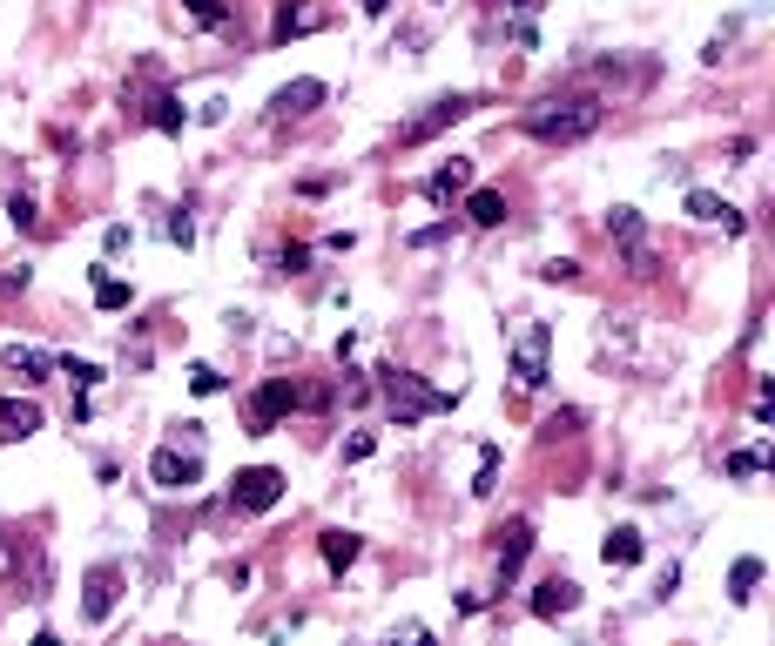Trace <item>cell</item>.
<instances>
[{
  "label": "cell",
  "mask_w": 775,
  "mask_h": 646,
  "mask_svg": "<svg viewBox=\"0 0 775 646\" xmlns=\"http://www.w3.org/2000/svg\"><path fill=\"white\" fill-rule=\"evenodd\" d=\"M600 121H607V101H600V95H539V101L520 115V129H526L533 142H547V148H573V142L600 135Z\"/></svg>",
  "instance_id": "1"
},
{
  "label": "cell",
  "mask_w": 775,
  "mask_h": 646,
  "mask_svg": "<svg viewBox=\"0 0 775 646\" xmlns=\"http://www.w3.org/2000/svg\"><path fill=\"white\" fill-rule=\"evenodd\" d=\"M378 391H384V404H392L398 431L418 424V418H432V411H452V404H458V391H432L418 371H398V363H384V371H378Z\"/></svg>",
  "instance_id": "2"
},
{
  "label": "cell",
  "mask_w": 775,
  "mask_h": 646,
  "mask_svg": "<svg viewBox=\"0 0 775 646\" xmlns=\"http://www.w3.org/2000/svg\"><path fill=\"white\" fill-rule=\"evenodd\" d=\"M547 350H553V331H547L539 316H526L520 337H513V384H520V391H539V384H547Z\"/></svg>",
  "instance_id": "3"
},
{
  "label": "cell",
  "mask_w": 775,
  "mask_h": 646,
  "mask_svg": "<svg viewBox=\"0 0 775 646\" xmlns=\"http://www.w3.org/2000/svg\"><path fill=\"white\" fill-rule=\"evenodd\" d=\"M473 108H479V95H439V101L425 108V115H412L405 129H398V148H418V142H432V135H445L452 121H465V115H473Z\"/></svg>",
  "instance_id": "4"
},
{
  "label": "cell",
  "mask_w": 775,
  "mask_h": 646,
  "mask_svg": "<svg viewBox=\"0 0 775 646\" xmlns=\"http://www.w3.org/2000/svg\"><path fill=\"white\" fill-rule=\"evenodd\" d=\"M297 378H270L257 397H250V411H243V424H250V438H270V431H277L290 411H297Z\"/></svg>",
  "instance_id": "5"
},
{
  "label": "cell",
  "mask_w": 775,
  "mask_h": 646,
  "mask_svg": "<svg viewBox=\"0 0 775 646\" xmlns=\"http://www.w3.org/2000/svg\"><path fill=\"white\" fill-rule=\"evenodd\" d=\"M277 499H284V471L277 465H243L237 484H229V505L237 512H270Z\"/></svg>",
  "instance_id": "6"
},
{
  "label": "cell",
  "mask_w": 775,
  "mask_h": 646,
  "mask_svg": "<svg viewBox=\"0 0 775 646\" xmlns=\"http://www.w3.org/2000/svg\"><path fill=\"white\" fill-rule=\"evenodd\" d=\"M607 236L628 250L634 276H661V263H654V250H647V223H641V210H607Z\"/></svg>",
  "instance_id": "7"
},
{
  "label": "cell",
  "mask_w": 775,
  "mask_h": 646,
  "mask_svg": "<svg viewBox=\"0 0 775 646\" xmlns=\"http://www.w3.org/2000/svg\"><path fill=\"white\" fill-rule=\"evenodd\" d=\"M533 552V518H506V525H492V565H499V586H513V573L526 565Z\"/></svg>",
  "instance_id": "8"
},
{
  "label": "cell",
  "mask_w": 775,
  "mask_h": 646,
  "mask_svg": "<svg viewBox=\"0 0 775 646\" xmlns=\"http://www.w3.org/2000/svg\"><path fill=\"white\" fill-rule=\"evenodd\" d=\"M324 101H331V88H324L318 74H303V81H284V88L270 95V121H303L310 108H324Z\"/></svg>",
  "instance_id": "9"
},
{
  "label": "cell",
  "mask_w": 775,
  "mask_h": 646,
  "mask_svg": "<svg viewBox=\"0 0 775 646\" xmlns=\"http://www.w3.org/2000/svg\"><path fill=\"white\" fill-rule=\"evenodd\" d=\"M48 371H55V357L34 350V344H8V350H0V384H14V391H34Z\"/></svg>",
  "instance_id": "10"
},
{
  "label": "cell",
  "mask_w": 775,
  "mask_h": 646,
  "mask_svg": "<svg viewBox=\"0 0 775 646\" xmlns=\"http://www.w3.org/2000/svg\"><path fill=\"white\" fill-rule=\"evenodd\" d=\"M148 478L163 484V492H189V484L203 478V458H196V452H176V444H163V452L148 458Z\"/></svg>",
  "instance_id": "11"
},
{
  "label": "cell",
  "mask_w": 775,
  "mask_h": 646,
  "mask_svg": "<svg viewBox=\"0 0 775 646\" xmlns=\"http://www.w3.org/2000/svg\"><path fill=\"white\" fill-rule=\"evenodd\" d=\"M115 599H122V565H88V579H82V613L102 626L115 613Z\"/></svg>",
  "instance_id": "12"
},
{
  "label": "cell",
  "mask_w": 775,
  "mask_h": 646,
  "mask_svg": "<svg viewBox=\"0 0 775 646\" xmlns=\"http://www.w3.org/2000/svg\"><path fill=\"white\" fill-rule=\"evenodd\" d=\"M681 210H688L694 223H722L728 236H742V229H749V216H742V210H728L715 189H688V195H681Z\"/></svg>",
  "instance_id": "13"
},
{
  "label": "cell",
  "mask_w": 775,
  "mask_h": 646,
  "mask_svg": "<svg viewBox=\"0 0 775 646\" xmlns=\"http://www.w3.org/2000/svg\"><path fill=\"white\" fill-rule=\"evenodd\" d=\"M526 606H533V620H567V613H573V606H580V586L553 573V579H539V593H533Z\"/></svg>",
  "instance_id": "14"
},
{
  "label": "cell",
  "mask_w": 775,
  "mask_h": 646,
  "mask_svg": "<svg viewBox=\"0 0 775 646\" xmlns=\"http://www.w3.org/2000/svg\"><path fill=\"white\" fill-rule=\"evenodd\" d=\"M41 431V404L34 397H0V444H21Z\"/></svg>",
  "instance_id": "15"
},
{
  "label": "cell",
  "mask_w": 775,
  "mask_h": 646,
  "mask_svg": "<svg viewBox=\"0 0 775 646\" xmlns=\"http://www.w3.org/2000/svg\"><path fill=\"white\" fill-rule=\"evenodd\" d=\"M318 552H324V565H331V573H351V565H358V552H365V539H358V533H344V525H331V533L318 539Z\"/></svg>",
  "instance_id": "16"
},
{
  "label": "cell",
  "mask_w": 775,
  "mask_h": 646,
  "mask_svg": "<svg viewBox=\"0 0 775 646\" xmlns=\"http://www.w3.org/2000/svg\"><path fill=\"white\" fill-rule=\"evenodd\" d=\"M465 189H473V162H465V155H452L445 169H439L432 182H425V195H432V202H458Z\"/></svg>",
  "instance_id": "17"
},
{
  "label": "cell",
  "mask_w": 775,
  "mask_h": 646,
  "mask_svg": "<svg viewBox=\"0 0 775 646\" xmlns=\"http://www.w3.org/2000/svg\"><path fill=\"white\" fill-rule=\"evenodd\" d=\"M465 223H473V229H499V223H506V195H499V189H465Z\"/></svg>",
  "instance_id": "18"
},
{
  "label": "cell",
  "mask_w": 775,
  "mask_h": 646,
  "mask_svg": "<svg viewBox=\"0 0 775 646\" xmlns=\"http://www.w3.org/2000/svg\"><path fill=\"white\" fill-rule=\"evenodd\" d=\"M142 121H148V129H163V135H182V129H189V115H182V101H176L169 88H155V95H148Z\"/></svg>",
  "instance_id": "19"
},
{
  "label": "cell",
  "mask_w": 775,
  "mask_h": 646,
  "mask_svg": "<svg viewBox=\"0 0 775 646\" xmlns=\"http://www.w3.org/2000/svg\"><path fill=\"white\" fill-rule=\"evenodd\" d=\"M641 552H647V539H641V525H613V533L600 539V559H607V565H634Z\"/></svg>",
  "instance_id": "20"
},
{
  "label": "cell",
  "mask_w": 775,
  "mask_h": 646,
  "mask_svg": "<svg viewBox=\"0 0 775 646\" xmlns=\"http://www.w3.org/2000/svg\"><path fill=\"white\" fill-rule=\"evenodd\" d=\"M755 586H762V559H735V573H728V599H735V606H749Z\"/></svg>",
  "instance_id": "21"
},
{
  "label": "cell",
  "mask_w": 775,
  "mask_h": 646,
  "mask_svg": "<svg viewBox=\"0 0 775 646\" xmlns=\"http://www.w3.org/2000/svg\"><path fill=\"white\" fill-rule=\"evenodd\" d=\"M135 303V290L122 276H108V270H95V310H129Z\"/></svg>",
  "instance_id": "22"
},
{
  "label": "cell",
  "mask_w": 775,
  "mask_h": 646,
  "mask_svg": "<svg viewBox=\"0 0 775 646\" xmlns=\"http://www.w3.org/2000/svg\"><path fill=\"white\" fill-rule=\"evenodd\" d=\"M21 559H27V546H21V533H14V525H0V579H21Z\"/></svg>",
  "instance_id": "23"
},
{
  "label": "cell",
  "mask_w": 775,
  "mask_h": 646,
  "mask_svg": "<svg viewBox=\"0 0 775 646\" xmlns=\"http://www.w3.org/2000/svg\"><path fill=\"white\" fill-rule=\"evenodd\" d=\"M55 371H61L74 391H95V384H102V363H88V357H55Z\"/></svg>",
  "instance_id": "24"
},
{
  "label": "cell",
  "mask_w": 775,
  "mask_h": 646,
  "mask_svg": "<svg viewBox=\"0 0 775 646\" xmlns=\"http://www.w3.org/2000/svg\"><path fill=\"white\" fill-rule=\"evenodd\" d=\"M310 27H324V14H318V8H284L270 34H277V40H290V34H310Z\"/></svg>",
  "instance_id": "25"
},
{
  "label": "cell",
  "mask_w": 775,
  "mask_h": 646,
  "mask_svg": "<svg viewBox=\"0 0 775 646\" xmlns=\"http://www.w3.org/2000/svg\"><path fill=\"white\" fill-rule=\"evenodd\" d=\"M182 14L196 21V27H229V8H223V0H182Z\"/></svg>",
  "instance_id": "26"
},
{
  "label": "cell",
  "mask_w": 775,
  "mask_h": 646,
  "mask_svg": "<svg viewBox=\"0 0 775 646\" xmlns=\"http://www.w3.org/2000/svg\"><path fill=\"white\" fill-rule=\"evenodd\" d=\"M492 484H499V444H486V452H479V478H473V499H492Z\"/></svg>",
  "instance_id": "27"
},
{
  "label": "cell",
  "mask_w": 775,
  "mask_h": 646,
  "mask_svg": "<svg viewBox=\"0 0 775 646\" xmlns=\"http://www.w3.org/2000/svg\"><path fill=\"white\" fill-rule=\"evenodd\" d=\"M189 391H196V397H216V391H223V371H216V363H189Z\"/></svg>",
  "instance_id": "28"
},
{
  "label": "cell",
  "mask_w": 775,
  "mask_h": 646,
  "mask_svg": "<svg viewBox=\"0 0 775 646\" xmlns=\"http://www.w3.org/2000/svg\"><path fill=\"white\" fill-rule=\"evenodd\" d=\"M762 465H768V444H749V452H735V458H728V471H735V478H755Z\"/></svg>",
  "instance_id": "29"
},
{
  "label": "cell",
  "mask_w": 775,
  "mask_h": 646,
  "mask_svg": "<svg viewBox=\"0 0 775 646\" xmlns=\"http://www.w3.org/2000/svg\"><path fill=\"white\" fill-rule=\"evenodd\" d=\"M8 216H14V229H41V216H34V195H27V189L8 195Z\"/></svg>",
  "instance_id": "30"
},
{
  "label": "cell",
  "mask_w": 775,
  "mask_h": 646,
  "mask_svg": "<svg viewBox=\"0 0 775 646\" xmlns=\"http://www.w3.org/2000/svg\"><path fill=\"white\" fill-rule=\"evenodd\" d=\"M539 283H580V263H573V256H553V263H539Z\"/></svg>",
  "instance_id": "31"
},
{
  "label": "cell",
  "mask_w": 775,
  "mask_h": 646,
  "mask_svg": "<svg viewBox=\"0 0 775 646\" xmlns=\"http://www.w3.org/2000/svg\"><path fill=\"white\" fill-rule=\"evenodd\" d=\"M580 424H587V418H580V411H553L547 424H539V438H573Z\"/></svg>",
  "instance_id": "32"
},
{
  "label": "cell",
  "mask_w": 775,
  "mask_h": 646,
  "mask_svg": "<svg viewBox=\"0 0 775 646\" xmlns=\"http://www.w3.org/2000/svg\"><path fill=\"white\" fill-rule=\"evenodd\" d=\"M163 236H169V242H182V250H189V242H196V223H189V210H176V216L163 223Z\"/></svg>",
  "instance_id": "33"
},
{
  "label": "cell",
  "mask_w": 775,
  "mask_h": 646,
  "mask_svg": "<svg viewBox=\"0 0 775 646\" xmlns=\"http://www.w3.org/2000/svg\"><path fill=\"white\" fill-rule=\"evenodd\" d=\"M371 444H378L371 431H358V438H344V465H358V458H371Z\"/></svg>",
  "instance_id": "34"
},
{
  "label": "cell",
  "mask_w": 775,
  "mask_h": 646,
  "mask_svg": "<svg viewBox=\"0 0 775 646\" xmlns=\"http://www.w3.org/2000/svg\"><path fill=\"white\" fill-rule=\"evenodd\" d=\"M445 236H452V223H432V229H418V236H412V250H439Z\"/></svg>",
  "instance_id": "35"
},
{
  "label": "cell",
  "mask_w": 775,
  "mask_h": 646,
  "mask_svg": "<svg viewBox=\"0 0 775 646\" xmlns=\"http://www.w3.org/2000/svg\"><path fill=\"white\" fill-rule=\"evenodd\" d=\"M102 250H108V256H122V250H129V223H108V236H102Z\"/></svg>",
  "instance_id": "36"
},
{
  "label": "cell",
  "mask_w": 775,
  "mask_h": 646,
  "mask_svg": "<svg viewBox=\"0 0 775 646\" xmlns=\"http://www.w3.org/2000/svg\"><path fill=\"white\" fill-rule=\"evenodd\" d=\"M303 263H310V250H303V242H290V250H284V263H277V270H290V276H297Z\"/></svg>",
  "instance_id": "37"
},
{
  "label": "cell",
  "mask_w": 775,
  "mask_h": 646,
  "mask_svg": "<svg viewBox=\"0 0 775 646\" xmlns=\"http://www.w3.org/2000/svg\"><path fill=\"white\" fill-rule=\"evenodd\" d=\"M513 8H520V14H533V8H539V0H513Z\"/></svg>",
  "instance_id": "38"
}]
</instances>
